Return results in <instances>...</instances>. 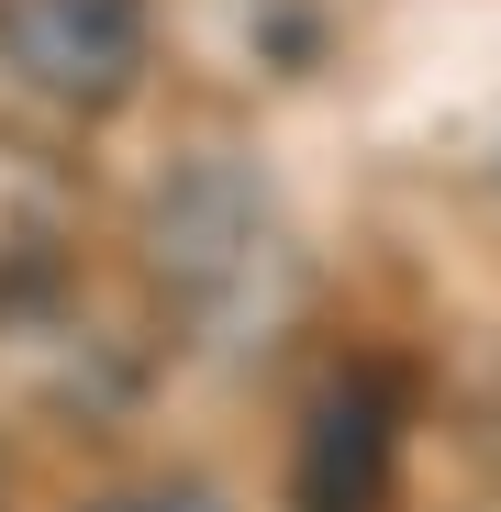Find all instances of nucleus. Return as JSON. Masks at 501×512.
Segmentation results:
<instances>
[{
	"label": "nucleus",
	"mask_w": 501,
	"mask_h": 512,
	"mask_svg": "<svg viewBox=\"0 0 501 512\" xmlns=\"http://www.w3.org/2000/svg\"><path fill=\"white\" fill-rule=\"evenodd\" d=\"M145 268L190 346L268 357L301 312V234L245 156H179L145 201Z\"/></svg>",
	"instance_id": "1"
},
{
	"label": "nucleus",
	"mask_w": 501,
	"mask_h": 512,
	"mask_svg": "<svg viewBox=\"0 0 501 512\" xmlns=\"http://www.w3.org/2000/svg\"><path fill=\"white\" fill-rule=\"evenodd\" d=\"M0 67L45 112H112L145 78V0H12Z\"/></svg>",
	"instance_id": "2"
},
{
	"label": "nucleus",
	"mask_w": 501,
	"mask_h": 512,
	"mask_svg": "<svg viewBox=\"0 0 501 512\" xmlns=\"http://www.w3.org/2000/svg\"><path fill=\"white\" fill-rule=\"evenodd\" d=\"M67 179L34 156V145H0V312H23L45 279H56V256H67Z\"/></svg>",
	"instance_id": "3"
},
{
	"label": "nucleus",
	"mask_w": 501,
	"mask_h": 512,
	"mask_svg": "<svg viewBox=\"0 0 501 512\" xmlns=\"http://www.w3.org/2000/svg\"><path fill=\"white\" fill-rule=\"evenodd\" d=\"M90 512H223V490H201V479H156V490H112V501H90Z\"/></svg>",
	"instance_id": "4"
}]
</instances>
